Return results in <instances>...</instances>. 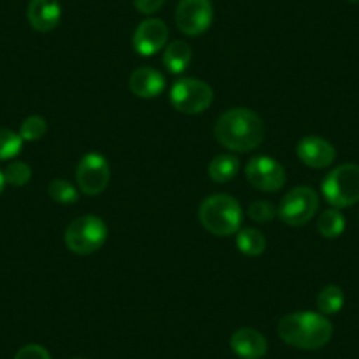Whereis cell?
I'll list each match as a JSON object with an SVG mask.
<instances>
[{
	"instance_id": "obj_1",
	"label": "cell",
	"mask_w": 359,
	"mask_h": 359,
	"mask_svg": "<svg viewBox=\"0 0 359 359\" xmlns=\"http://www.w3.org/2000/svg\"><path fill=\"white\" fill-rule=\"evenodd\" d=\"M215 137L231 151H252L264 140V123L261 116L247 108H233L215 123Z\"/></svg>"
},
{
	"instance_id": "obj_2",
	"label": "cell",
	"mask_w": 359,
	"mask_h": 359,
	"mask_svg": "<svg viewBox=\"0 0 359 359\" xmlns=\"http://www.w3.org/2000/svg\"><path fill=\"white\" fill-rule=\"evenodd\" d=\"M277 331L287 345L303 351H317L331 340L333 324L320 312H294L282 317Z\"/></svg>"
},
{
	"instance_id": "obj_3",
	"label": "cell",
	"mask_w": 359,
	"mask_h": 359,
	"mask_svg": "<svg viewBox=\"0 0 359 359\" xmlns=\"http://www.w3.org/2000/svg\"><path fill=\"white\" fill-rule=\"evenodd\" d=\"M199 220L215 236H233L240 231L243 212L233 196L213 194L199 206Z\"/></svg>"
},
{
	"instance_id": "obj_4",
	"label": "cell",
	"mask_w": 359,
	"mask_h": 359,
	"mask_svg": "<svg viewBox=\"0 0 359 359\" xmlns=\"http://www.w3.org/2000/svg\"><path fill=\"white\" fill-rule=\"evenodd\" d=\"M65 245L72 254L90 255L108 240V226L101 217L83 215L72 220L65 229Z\"/></svg>"
},
{
	"instance_id": "obj_5",
	"label": "cell",
	"mask_w": 359,
	"mask_h": 359,
	"mask_svg": "<svg viewBox=\"0 0 359 359\" xmlns=\"http://www.w3.org/2000/svg\"><path fill=\"white\" fill-rule=\"evenodd\" d=\"M323 196L331 208H347L359 201V165L341 164L326 175Z\"/></svg>"
},
{
	"instance_id": "obj_6",
	"label": "cell",
	"mask_w": 359,
	"mask_h": 359,
	"mask_svg": "<svg viewBox=\"0 0 359 359\" xmlns=\"http://www.w3.org/2000/svg\"><path fill=\"white\" fill-rule=\"evenodd\" d=\"M171 106L184 115H199L213 102V90L198 78L178 79L169 92Z\"/></svg>"
},
{
	"instance_id": "obj_7",
	"label": "cell",
	"mask_w": 359,
	"mask_h": 359,
	"mask_svg": "<svg viewBox=\"0 0 359 359\" xmlns=\"http://www.w3.org/2000/svg\"><path fill=\"white\" fill-rule=\"evenodd\" d=\"M319 208V196L310 187H294L289 191L278 206V217L287 226L299 227L316 217Z\"/></svg>"
},
{
	"instance_id": "obj_8",
	"label": "cell",
	"mask_w": 359,
	"mask_h": 359,
	"mask_svg": "<svg viewBox=\"0 0 359 359\" xmlns=\"http://www.w3.org/2000/svg\"><path fill=\"white\" fill-rule=\"evenodd\" d=\"M111 180V168L104 155L97 151H90L76 168V182L83 194L99 196L108 189Z\"/></svg>"
},
{
	"instance_id": "obj_9",
	"label": "cell",
	"mask_w": 359,
	"mask_h": 359,
	"mask_svg": "<svg viewBox=\"0 0 359 359\" xmlns=\"http://www.w3.org/2000/svg\"><path fill=\"white\" fill-rule=\"evenodd\" d=\"M245 176H247L248 184L262 192H277L285 185L284 165L271 157L257 155L252 157L245 165Z\"/></svg>"
},
{
	"instance_id": "obj_10",
	"label": "cell",
	"mask_w": 359,
	"mask_h": 359,
	"mask_svg": "<svg viewBox=\"0 0 359 359\" xmlns=\"http://www.w3.org/2000/svg\"><path fill=\"white\" fill-rule=\"evenodd\" d=\"M176 27L185 36H201L212 27V0H180L175 13Z\"/></svg>"
},
{
	"instance_id": "obj_11",
	"label": "cell",
	"mask_w": 359,
	"mask_h": 359,
	"mask_svg": "<svg viewBox=\"0 0 359 359\" xmlns=\"http://www.w3.org/2000/svg\"><path fill=\"white\" fill-rule=\"evenodd\" d=\"M169 37V29L162 20L148 18L137 25L133 36V46L136 53L143 57H151L165 46Z\"/></svg>"
},
{
	"instance_id": "obj_12",
	"label": "cell",
	"mask_w": 359,
	"mask_h": 359,
	"mask_svg": "<svg viewBox=\"0 0 359 359\" xmlns=\"http://www.w3.org/2000/svg\"><path fill=\"white\" fill-rule=\"evenodd\" d=\"M298 158L312 169H324L337 158V150L330 141L319 136H306L296 147Z\"/></svg>"
},
{
	"instance_id": "obj_13",
	"label": "cell",
	"mask_w": 359,
	"mask_h": 359,
	"mask_svg": "<svg viewBox=\"0 0 359 359\" xmlns=\"http://www.w3.org/2000/svg\"><path fill=\"white\" fill-rule=\"evenodd\" d=\"M27 18L37 32H51L60 23V2L58 0H30L29 8H27Z\"/></svg>"
},
{
	"instance_id": "obj_14",
	"label": "cell",
	"mask_w": 359,
	"mask_h": 359,
	"mask_svg": "<svg viewBox=\"0 0 359 359\" xmlns=\"http://www.w3.org/2000/svg\"><path fill=\"white\" fill-rule=\"evenodd\" d=\"M231 348L241 359H261L268 352V341L254 327H241L231 337Z\"/></svg>"
},
{
	"instance_id": "obj_15",
	"label": "cell",
	"mask_w": 359,
	"mask_h": 359,
	"mask_svg": "<svg viewBox=\"0 0 359 359\" xmlns=\"http://www.w3.org/2000/svg\"><path fill=\"white\" fill-rule=\"evenodd\" d=\"M129 88L136 97L140 99H155L164 92L165 78L162 72L151 67H141L130 74Z\"/></svg>"
},
{
	"instance_id": "obj_16",
	"label": "cell",
	"mask_w": 359,
	"mask_h": 359,
	"mask_svg": "<svg viewBox=\"0 0 359 359\" xmlns=\"http://www.w3.org/2000/svg\"><path fill=\"white\" fill-rule=\"evenodd\" d=\"M164 65L171 74H182L192 62V50L185 41H172L165 46Z\"/></svg>"
},
{
	"instance_id": "obj_17",
	"label": "cell",
	"mask_w": 359,
	"mask_h": 359,
	"mask_svg": "<svg viewBox=\"0 0 359 359\" xmlns=\"http://www.w3.org/2000/svg\"><path fill=\"white\" fill-rule=\"evenodd\" d=\"M238 169H240V161L236 155L220 154L210 162L208 175L215 184H227L238 175Z\"/></svg>"
},
{
	"instance_id": "obj_18",
	"label": "cell",
	"mask_w": 359,
	"mask_h": 359,
	"mask_svg": "<svg viewBox=\"0 0 359 359\" xmlns=\"http://www.w3.org/2000/svg\"><path fill=\"white\" fill-rule=\"evenodd\" d=\"M236 247L243 255L257 257L266 250V238L261 231L254 227H245L236 233Z\"/></svg>"
},
{
	"instance_id": "obj_19",
	"label": "cell",
	"mask_w": 359,
	"mask_h": 359,
	"mask_svg": "<svg viewBox=\"0 0 359 359\" xmlns=\"http://www.w3.org/2000/svg\"><path fill=\"white\" fill-rule=\"evenodd\" d=\"M317 229H319L320 236L334 240V238L341 236V233L345 231V217L338 208L324 210L317 222Z\"/></svg>"
},
{
	"instance_id": "obj_20",
	"label": "cell",
	"mask_w": 359,
	"mask_h": 359,
	"mask_svg": "<svg viewBox=\"0 0 359 359\" xmlns=\"http://www.w3.org/2000/svg\"><path fill=\"white\" fill-rule=\"evenodd\" d=\"M345 296L338 285H326L317 294V309L323 316H334L344 309Z\"/></svg>"
},
{
	"instance_id": "obj_21",
	"label": "cell",
	"mask_w": 359,
	"mask_h": 359,
	"mask_svg": "<svg viewBox=\"0 0 359 359\" xmlns=\"http://www.w3.org/2000/svg\"><path fill=\"white\" fill-rule=\"evenodd\" d=\"M23 140L20 133L11 129H0V161L15 158L22 151Z\"/></svg>"
},
{
	"instance_id": "obj_22",
	"label": "cell",
	"mask_w": 359,
	"mask_h": 359,
	"mask_svg": "<svg viewBox=\"0 0 359 359\" xmlns=\"http://www.w3.org/2000/svg\"><path fill=\"white\" fill-rule=\"evenodd\" d=\"M48 194L53 201L62 203V205H71V203L78 201V191L72 184L65 182V180L57 178L48 185Z\"/></svg>"
},
{
	"instance_id": "obj_23",
	"label": "cell",
	"mask_w": 359,
	"mask_h": 359,
	"mask_svg": "<svg viewBox=\"0 0 359 359\" xmlns=\"http://www.w3.org/2000/svg\"><path fill=\"white\" fill-rule=\"evenodd\" d=\"M4 180L6 184L13 185V187H23L32 178V169L27 162H11L8 168L4 169Z\"/></svg>"
},
{
	"instance_id": "obj_24",
	"label": "cell",
	"mask_w": 359,
	"mask_h": 359,
	"mask_svg": "<svg viewBox=\"0 0 359 359\" xmlns=\"http://www.w3.org/2000/svg\"><path fill=\"white\" fill-rule=\"evenodd\" d=\"M48 130V123L43 116H29V118L23 120L22 127H20V136H22L23 141H39L41 137H44Z\"/></svg>"
},
{
	"instance_id": "obj_25",
	"label": "cell",
	"mask_w": 359,
	"mask_h": 359,
	"mask_svg": "<svg viewBox=\"0 0 359 359\" xmlns=\"http://www.w3.org/2000/svg\"><path fill=\"white\" fill-rule=\"evenodd\" d=\"M248 217H250L254 222L257 224H268L278 215V210L275 208L273 203L264 201V199H257V201H252L250 206L247 210Z\"/></svg>"
},
{
	"instance_id": "obj_26",
	"label": "cell",
	"mask_w": 359,
	"mask_h": 359,
	"mask_svg": "<svg viewBox=\"0 0 359 359\" xmlns=\"http://www.w3.org/2000/svg\"><path fill=\"white\" fill-rule=\"evenodd\" d=\"M15 359H51V355L43 345L30 344L20 348V351L16 352Z\"/></svg>"
},
{
	"instance_id": "obj_27",
	"label": "cell",
	"mask_w": 359,
	"mask_h": 359,
	"mask_svg": "<svg viewBox=\"0 0 359 359\" xmlns=\"http://www.w3.org/2000/svg\"><path fill=\"white\" fill-rule=\"evenodd\" d=\"M134 8L141 13V15H154L158 9L164 6L165 0H133Z\"/></svg>"
},
{
	"instance_id": "obj_28",
	"label": "cell",
	"mask_w": 359,
	"mask_h": 359,
	"mask_svg": "<svg viewBox=\"0 0 359 359\" xmlns=\"http://www.w3.org/2000/svg\"><path fill=\"white\" fill-rule=\"evenodd\" d=\"M4 185H6V180H4V172L0 171V194L4 191Z\"/></svg>"
},
{
	"instance_id": "obj_29",
	"label": "cell",
	"mask_w": 359,
	"mask_h": 359,
	"mask_svg": "<svg viewBox=\"0 0 359 359\" xmlns=\"http://www.w3.org/2000/svg\"><path fill=\"white\" fill-rule=\"evenodd\" d=\"M351 4H359V0H348Z\"/></svg>"
},
{
	"instance_id": "obj_30",
	"label": "cell",
	"mask_w": 359,
	"mask_h": 359,
	"mask_svg": "<svg viewBox=\"0 0 359 359\" xmlns=\"http://www.w3.org/2000/svg\"><path fill=\"white\" fill-rule=\"evenodd\" d=\"M72 359H85V358H72Z\"/></svg>"
}]
</instances>
